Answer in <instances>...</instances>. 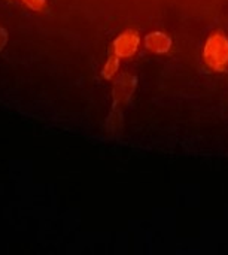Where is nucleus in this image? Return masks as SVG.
<instances>
[{
	"instance_id": "obj_1",
	"label": "nucleus",
	"mask_w": 228,
	"mask_h": 255,
	"mask_svg": "<svg viewBox=\"0 0 228 255\" xmlns=\"http://www.w3.org/2000/svg\"><path fill=\"white\" fill-rule=\"evenodd\" d=\"M205 57L212 69L221 70L228 63V40L223 34H214L205 49Z\"/></svg>"
},
{
	"instance_id": "obj_6",
	"label": "nucleus",
	"mask_w": 228,
	"mask_h": 255,
	"mask_svg": "<svg viewBox=\"0 0 228 255\" xmlns=\"http://www.w3.org/2000/svg\"><path fill=\"white\" fill-rule=\"evenodd\" d=\"M4 43H6V33H4V30L0 27V49L4 46Z\"/></svg>"
},
{
	"instance_id": "obj_3",
	"label": "nucleus",
	"mask_w": 228,
	"mask_h": 255,
	"mask_svg": "<svg viewBox=\"0 0 228 255\" xmlns=\"http://www.w3.org/2000/svg\"><path fill=\"white\" fill-rule=\"evenodd\" d=\"M146 46L154 52H166L170 48V39L163 33H152L146 37Z\"/></svg>"
},
{
	"instance_id": "obj_5",
	"label": "nucleus",
	"mask_w": 228,
	"mask_h": 255,
	"mask_svg": "<svg viewBox=\"0 0 228 255\" xmlns=\"http://www.w3.org/2000/svg\"><path fill=\"white\" fill-rule=\"evenodd\" d=\"M22 1L33 10H40L46 4V0H22Z\"/></svg>"
},
{
	"instance_id": "obj_4",
	"label": "nucleus",
	"mask_w": 228,
	"mask_h": 255,
	"mask_svg": "<svg viewBox=\"0 0 228 255\" xmlns=\"http://www.w3.org/2000/svg\"><path fill=\"white\" fill-rule=\"evenodd\" d=\"M118 69V57H111L108 60V63L105 64V69H103V75L106 78H111Z\"/></svg>"
},
{
	"instance_id": "obj_2",
	"label": "nucleus",
	"mask_w": 228,
	"mask_h": 255,
	"mask_svg": "<svg viewBox=\"0 0 228 255\" xmlns=\"http://www.w3.org/2000/svg\"><path fill=\"white\" fill-rule=\"evenodd\" d=\"M139 45V36L134 31L122 33L114 43V51L116 57H128L133 55Z\"/></svg>"
}]
</instances>
